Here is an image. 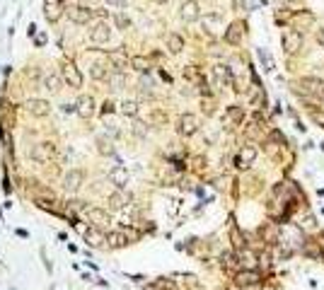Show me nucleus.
Wrapping results in <instances>:
<instances>
[{"label": "nucleus", "instance_id": "f257e3e1", "mask_svg": "<svg viewBox=\"0 0 324 290\" xmlns=\"http://www.w3.org/2000/svg\"><path fill=\"white\" fill-rule=\"evenodd\" d=\"M295 92L300 94V97H322L324 94V83L322 80H317V78H302V80H297L295 83Z\"/></svg>", "mask_w": 324, "mask_h": 290}, {"label": "nucleus", "instance_id": "f03ea898", "mask_svg": "<svg viewBox=\"0 0 324 290\" xmlns=\"http://www.w3.org/2000/svg\"><path fill=\"white\" fill-rule=\"evenodd\" d=\"M60 78H63V83L68 87H83V75H80V70H78V65L75 63H70V60H65L63 65H60Z\"/></svg>", "mask_w": 324, "mask_h": 290}, {"label": "nucleus", "instance_id": "7ed1b4c3", "mask_svg": "<svg viewBox=\"0 0 324 290\" xmlns=\"http://www.w3.org/2000/svg\"><path fill=\"white\" fill-rule=\"evenodd\" d=\"M65 15H68V20L73 25H88V22H92V17H94V12L89 7H85V5H70L65 10Z\"/></svg>", "mask_w": 324, "mask_h": 290}, {"label": "nucleus", "instance_id": "20e7f679", "mask_svg": "<svg viewBox=\"0 0 324 290\" xmlns=\"http://www.w3.org/2000/svg\"><path fill=\"white\" fill-rule=\"evenodd\" d=\"M179 17H181V22H186V25L199 22V17H201L199 0H186V2H181V7H179Z\"/></svg>", "mask_w": 324, "mask_h": 290}, {"label": "nucleus", "instance_id": "39448f33", "mask_svg": "<svg viewBox=\"0 0 324 290\" xmlns=\"http://www.w3.org/2000/svg\"><path fill=\"white\" fill-rule=\"evenodd\" d=\"M281 41H283V51L291 56L295 51H300L302 49V34L300 31H293V29H288V31H283V36H281Z\"/></svg>", "mask_w": 324, "mask_h": 290}, {"label": "nucleus", "instance_id": "423d86ee", "mask_svg": "<svg viewBox=\"0 0 324 290\" xmlns=\"http://www.w3.org/2000/svg\"><path fill=\"white\" fill-rule=\"evenodd\" d=\"M29 157L31 160H39V162H51L56 157V147H54V143H39L31 147Z\"/></svg>", "mask_w": 324, "mask_h": 290}, {"label": "nucleus", "instance_id": "0eeeda50", "mask_svg": "<svg viewBox=\"0 0 324 290\" xmlns=\"http://www.w3.org/2000/svg\"><path fill=\"white\" fill-rule=\"evenodd\" d=\"M112 39V29L107 22H97L94 27L89 29V41L92 44H107Z\"/></svg>", "mask_w": 324, "mask_h": 290}, {"label": "nucleus", "instance_id": "6e6552de", "mask_svg": "<svg viewBox=\"0 0 324 290\" xmlns=\"http://www.w3.org/2000/svg\"><path fill=\"white\" fill-rule=\"evenodd\" d=\"M177 131L181 136H194L196 131H199V118L194 114H181L179 116V126Z\"/></svg>", "mask_w": 324, "mask_h": 290}, {"label": "nucleus", "instance_id": "1a4fd4ad", "mask_svg": "<svg viewBox=\"0 0 324 290\" xmlns=\"http://www.w3.org/2000/svg\"><path fill=\"white\" fill-rule=\"evenodd\" d=\"M257 160V147H252V145H244L242 150H239V155L235 157V167L237 170H247L252 162Z\"/></svg>", "mask_w": 324, "mask_h": 290}, {"label": "nucleus", "instance_id": "9d476101", "mask_svg": "<svg viewBox=\"0 0 324 290\" xmlns=\"http://www.w3.org/2000/svg\"><path fill=\"white\" fill-rule=\"evenodd\" d=\"M75 112L80 118H92L94 112H97V107H94V99L89 97V94H83L80 99H78V104H75Z\"/></svg>", "mask_w": 324, "mask_h": 290}, {"label": "nucleus", "instance_id": "9b49d317", "mask_svg": "<svg viewBox=\"0 0 324 290\" xmlns=\"http://www.w3.org/2000/svg\"><path fill=\"white\" fill-rule=\"evenodd\" d=\"M85 215L94 228H102L109 223V213H104L102 208H94V205H85Z\"/></svg>", "mask_w": 324, "mask_h": 290}, {"label": "nucleus", "instance_id": "f8f14e48", "mask_svg": "<svg viewBox=\"0 0 324 290\" xmlns=\"http://www.w3.org/2000/svg\"><path fill=\"white\" fill-rule=\"evenodd\" d=\"M63 0H44V17L49 22H59L60 12H63Z\"/></svg>", "mask_w": 324, "mask_h": 290}, {"label": "nucleus", "instance_id": "ddd939ff", "mask_svg": "<svg viewBox=\"0 0 324 290\" xmlns=\"http://www.w3.org/2000/svg\"><path fill=\"white\" fill-rule=\"evenodd\" d=\"M257 283H259V273L254 268H239L235 286H257Z\"/></svg>", "mask_w": 324, "mask_h": 290}, {"label": "nucleus", "instance_id": "4468645a", "mask_svg": "<svg viewBox=\"0 0 324 290\" xmlns=\"http://www.w3.org/2000/svg\"><path fill=\"white\" fill-rule=\"evenodd\" d=\"M293 25L297 27V31H305L315 25V15L310 10H300L297 15H293Z\"/></svg>", "mask_w": 324, "mask_h": 290}, {"label": "nucleus", "instance_id": "2eb2a0df", "mask_svg": "<svg viewBox=\"0 0 324 290\" xmlns=\"http://www.w3.org/2000/svg\"><path fill=\"white\" fill-rule=\"evenodd\" d=\"M83 237H85V242H88L89 247H102V244L107 242V234L99 232L97 228H85V230H83Z\"/></svg>", "mask_w": 324, "mask_h": 290}, {"label": "nucleus", "instance_id": "dca6fc26", "mask_svg": "<svg viewBox=\"0 0 324 290\" xmlns=\"http://www.w3.org/2000/svg\"><path fill=\"white\" fill-rule=\"evenodd\" d=\"M27 112L31 116H46L51 112V104L46 102V99H29L27 102Z\"/></svg>", "mask_w": 324, "mask_h": 290}, {"label": "nucleus", "instance_id": "f3484780", "mask_svg": "<svg viewBox=\"0 0 324 290\" xmlns=\"http://www.w3.org/2000/svg\"><path fill=\"white\" fill-rule=\"evenodd\" d=\"M213 78H215V83H220V85H233L235 80H233V70L228 68V65H215L213 68Z\"/></svg>", "mask_w": 324, "mask_h": 290}, {"label": "nucleus", "instance_id": "a211bd4d", "mask_svg": "<svg viewBox=\"0 0 324 290\" xmlns=\"http://www.w3.org/2000/svg\"><path fill=\"white\" fill-rule=\"evenodd\" d=\"M239 41H242V25L239 22H233L228 31H225V44H230V46H239Z\"/></svg>", "mask_w": 324, "mask_h": 290}, {"label": "nucleus", "instance_id": "6ab92c4d", "mask_svg": "<svg viewBox=\"0 0 324 290\" xmlns=\"http://www.w3.org/2000/svg\"><path fill=\"white\" fill-rule=\"evenodd\" d=\"M167 49H170V54H181V49H184V39H181V34H177V31L167 34Z\"/></svg>", "mask_w": 324, "mask_h": 290}, {"label": "nucleus", "instance_id": "aec40b11", "mask_svg": "<svg viewBox=\"0 0 324 290\" xmlns=\"http://www.w3.org/2000/svg\"><path fill=\"white\" fill-rule=\"evenodd\" d=\"M109 60H112L114 70H123V68L128 65V58H126L123 51H112V54H109Z\"/></svg>", "mask_w": 324, "mask_h": 290}, {"label": "nucleus", "instance_id": "412c9836", "mask_svg": "<svg viewBox=\"0 0 324 290\" xmlns=\"http://www.w3.org/2000/svg\"><path fill=\"white\" fill-rule=\"evenodd\" d=\"M128 201H131V196L123 194V191H117V194L109 196V205L112 208H123V205H128Z\"/></svg>", "mask_w": 324, "mask_h": 290}, {"label": "nucleus", "instance_id": "4be33fe9", "mask_svg": "<svg viewBox=\"0 0 324 290\" xmlns=\"http://www.w3.org/2000/svg\"><path fill=\"white\" fill-rule=\"evenodd\" d=\"M60 83H63V78H60L59 73H49V75H46V80H44V85H46L49 92H59Z\"/></svg>", "mask_w": 324, "mask_h": 290}, {"label": "nucleus", "instance_id": "5701e85b", "mask_svg": "<svg viewBox=\"0 0 324 290\" xmlns=\"http://www.w3.org/2000/svg\"><path fill=\"white\" fill-rule=\"evenodd\" d=\"M107 242H109L112 247H123V244H128V237L123 234V230H118V232L107 234Z\"/></svg>", "mask_w": 324, "mask_h": 290}, {"label": "nucleus", "instance_id": "b1692460", "mask_svg": "<svg viewBox=\"0 0 324 290\" xmlns=\"http://www.w3.org/2000/svg\"><path fill=\"white\" fill-rule=\"evenodd\" d=\"M128 65H133V70H138V73H143V75L150 70V63H147V58H143V56L131 58V60H128Z\"/></svg>", "mask_w": 324, "mask_h": 290}, {"label": "nucleus", "instance_id": "393cba45", "mask_svg": "<svg viewBox=\"0 0 324 290\" xmlns=\"http://www.w3.org/2000/svg\"><path fill=\"white\" fill-rule=\"evenodd\" d=\"M89 75H92L94 80H107V65H104V63H94V65L89 68Z\"/></svg>", "mask_w": 324, "mask_h": 290}, {"label": "nucleus", "instance_id": "a878e982", "mask_svg": "<svg viewBox=\"0 0 324 290\" xmlns=\"http://www.w3.org/2000/svg\"><path fill=\"white\" fill-rule=\"evenodd\" d=\"M121 114L136 116V114H138V102H133V99H126V102H121Z\"/></svg>", "mask_w": 324, "mask_h": 290}, {"label": "nucleus", "instance_id": "bb28decb", "mask_svg": "<svg viewBox=\"0 0 324 290\" xmlns=\"http://www.w3.org/2000/svg\"><path fill=\"white\" fill-rule=\"evenodd\" d=\"M80 184H83V172H70L65 176V186L68 189H78Z\"/></svg>", "mask_w": 324, "mask_h": 290}, {"label": "nucleus", "instance_id": "cd10ccee", "mask_svg": "<svg viewBox=\"0 0 324 290\" xmlns=\"http://www.w3.org/2000/svg\"><path fill=\"white\" fill-rule=\"evenodd\" d=\"M114 25H117V29H128L131 27V17L123 15V12H117L114 15Z\"/></svg>", "mask_w": 324, "mask_h": 290}, {"label": "nucleus", "instance_id": "c85d7f7f", "mask_svg": "<svg viewBox=\"0 0 324 290\" xmlns=\"http://www.w3.org/2000/svg\"><path fill=\"white\" fill-rule=\"evenodd\" d=\"M257 56H259V60L264 63V68H266V70H273V60H271V56L266 54L264 49H259V51H257Z\"/></svg>", "mask_w": 324, "mask_h": 290}, {"label": "nucleus", "instance_id": "c756f323", "mask_svg": "<svg viewBox=\"0 0 324 290\" xmlns=\"http://www.w3.org/2000/svg\"><path fill=\"white\" fill-rule=\"evenodd\" d=\"M112 85H114V89H121V87L126 85V75H123V70H117V75L112 78Z\"/></svg>", "mask_w": 324, "mask_h": 290}, {"label": "nucleus", "instance_id": "7c9ffc66", "mask_svg": "<svg viewBox=\"0 0 324 290\" xmlns=\"http://www.w3.org/2000/svg\"><path fill=\"white\" fill-rule=\"evenodd\" d=\"M155 290H177V286H175L172 281H167V278H160V281L155 283Z\"/></svg>", "mask_w": 324, "mask_h": 290}, {"label": "nucleus", "instance_id": "2f4dec72", "mask_svg": "<svg viewBox=\"0 0 324 290\" xmlns=\"http://www.w3.org/2000/svg\"><path fill=\"white\" fill-rule=\"evenodd\" d=\"M126 179H128V176H126V172H121V170H118V172H114V181H117V186H123V184H126Z\"/></svg>", "mask_w": 324, "mask_h": 290}, {"label": "nucleus", "instance_id": "473e14b6", "mask_svg": "<svg viewBox=\"0 0 324 290\" xmlns=\"http://www.w3.org/2000/svg\"><path fill=\"white\" fill-rule=\"evenodd\" d=\"M288 22V15L286 12H276V25H286Z\"/></svg>", "mask_w": 324, "mask_h": 290}, {"label": "nucleus", "instance_id": "72a5a7b5", "mask_svg": "<svg viewBox=\"0 0 324 290\" xmlns=\"http://www.w3.org/2000/svg\"><path fill=\"white\" fill-rule=\"evenodd\" d=\"M109 112H114V104H112V102H107V104L102 107V114H109Z\"/></svg>", "mask_w": 324, "mask_h": 290}, {"label": "nucleus", "instance_id": "f704fd0d", "mask_svg": "<svg viewBox=\"0 0 324 290\" xmlns=\"http://www.w3.org/2000/svg\"><path fill=\"white\" fill-rule=\"evenodd\" d=\"M99 145H102V152H107V155L112 152V147H109V143H107V141H99Z\"/></svg>", "mask_w": 324, "mask_h": 290}, {"label": "nucleus", "instance_id": "c9c22d12", "mask_svg": "<svg viewBox=\"0 0 324 290\" xmlns=\"http://www.w3.org/2000/svg\"><path fill=\"white\" fill-rule=\"evenodd\" d=\"M233 7L235 10H244V0H233Z\"/></svg>", "mask_w": 324, "mask_h": 290}, {"label": "nucleus", "instance_id": "e433bc0d", "mask_svg": "<svg viewBox=\"0 0 324 290\" xmlns=\"http://www.w3.org/2000/svg\"><path fill=\"white\" fill-rule=\"evenodd\" d=\"M34 41H36V46H44V44H46V36H44V34H39Z\"/></svg>", "mask_w": 324, "mask_h": 290}, {"label": "nucleus", "instance_id": "4c0bfd02", "mask_svg": "<svg viewBox=\"0 0 324 290\" xmlns=\"http://www.w3.org/2000/svg\"><path fill=\"white\" fill-rule=\"evenodd\" d=\"M317 41H320V44H324V29H320V34H317Z\"/></svg>", "mask_w": 324, "mask_h": 290}, {"label": "nucleus", "instance_id": "58836bf2", "mask_svg": "<svg viewBox=\"0 0 324 290\" xmlns=\"http://www.w3.org/2000/svg\"><path fill=\"white\" fill-rule=\"evenodd\" d=\"M107 2H109V5H121L123 0H107Z\"/></svg>", "mask_w": 324, "mask_h": 290}, {"label": "nucleus", "instance_id": "ea45409f", "mask_svg": "<svg viewBox=\"0 0 324 290\" xmlns=\"http://www.w3.org/2000/svg\"><path fill=\"white\" fill-rule=\"evenodd\" d=\"M152 2H157V5H165V2H167V0H152Z\"/></svg>", "mask_w": 324, "mask_h": 290}, {"label": "nucleus", "instance_id": "a19ab883", "mask_svg": "<svg viewBox=\"0 0 324 290\" xmlns=\"http://www.w3.org/2000/svg\"><path fill=\"white\" fill-rule=\"evenodd\" d=\"M230 290H239V286H233V288H230Z\"/></svg>", "mask_w": 324, "mask_h": 290}, {"label": "nucleus", "instance_id": "79ce46f5", "mask_svg": "<svg viewBox=\"0 0 324 290\" xmlns=\"http://www.w3.org/2000/svg\"><path fill=\"white\" fill-rule=\"evenodd\" d=\"M264 290H273V288H264Z\"/></svg>", "mask_w": 324, "mask_h": 290}]
</instances>
